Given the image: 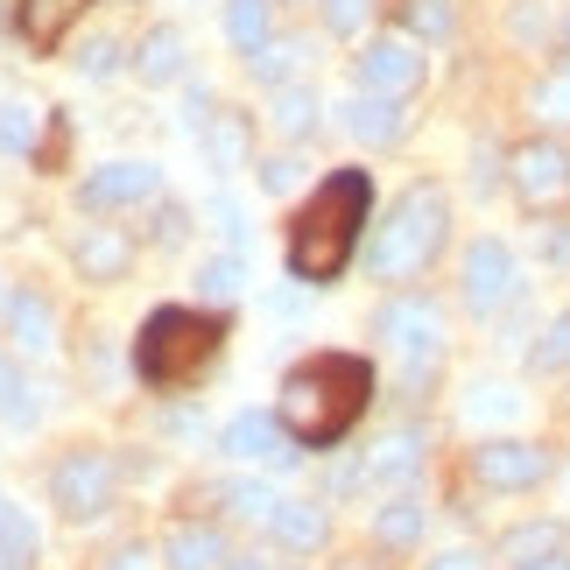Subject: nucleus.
<instances>
[{
    "mask_svg": "<svg viewBox=\"0 0 570 570\" xmlns=\"http://www.w3.org/2000/svg\"><path fill=\"white\" fill-rule=\"evenodd\" d=\"M366 218H374V177L366 169H332L311 190V205L289 218V275L311 282V289L338 282L360 254Z\"/></svg>",
    "mask_w": 570,
    "mask_h": 570,
    "instance_id": "obj_1",
    "label": "nucleus"
},
{
    "mask_svg": "<svg viewBox=\"0 0 570 570\" xmlns=\"http://www.w3.org/2000/svg\"><path fill=\"white\" fill-rule=\"evenodd\" d=\"M374 402V366L360 353H311L282 374V423L303 436V451H332Z\"/></svg>",
    "mask_w": 570,
    "mask_h": 570,
    "instance_id": "obj_2",
    "label": "nucleus"
},
{
    "mask_svg": "<svg viewBox=\"0 0 570 570\" xmlns=\"http://www.w3.org/2000/svg\"><path fill=\"white\" fill-rule=\"evenodd\" d=\"M444 239H451V197L436 184H409L374 226V239H366V275L374 282H415L444 254Z\"/></svg>",
    "mask_w": 570,
    "mask_h": 570,
    "instance_id": "obj_3",
    "label": "nucleus"
},
{
    "mask_svg": "<svg viewBox=\"0 0 570 570\" xmlns=\"http://www.w3.org/2000/svg\"><path fill=\"white\" fill-rule=\"evenodd\" d=\"M218 338H226V324L212 311H190V303H163V311H148L141 338H135V374L148 387H184L197 381L205 366L218 360Z\"/></svg>",
    "mask_w": 570,
    "mask_h": 570,
    "instance_id": "obj_4",
    "label": "nucleus"
},
{
    "mask_svg": "<svg viewBox=\"0 0 570 570\" xmlns=\"http://www.w3.org/2000/svg\"><path fill=\"white\" fill-rule=\"evenodd\" d=\"M374 332L387 338V353L409 366V381H430V366L444 360V311H436L430 296H394V303H381Z\"/></svg>",
    "mask_w": 570,
    "mask_h": 570,
    "instance_id": "obj_5",
    "label": "nucleus"
},
{
    "mask_svg": "<svg viewBox=\"0 0 570 570\" xmlns=\"http://www.w3.org/2000/svg\"><path fill=\"white\" fill-rule=\"evenodd\" d=\"M218 451L233 465H261V472H289L303 458V436L282 423V415H261V409H239L226 430H218Z\"/></svg>",
    "mask_w": 570,
    "mask_h": 570,
    "instance_id": "obj_6",
    "label": "nucleus"
},
{
    "mask_svg": "<svg viewBox=\"0 0 570 570\" xmlns=\"http://www.w3.org/2000/svg\"><path fill=\"white\" fill-rule=\"evenodd\" d=\"M50 500L63 508V521H99L114 508V458L106 451H63L50 472Z\"/></svg>",
    "mask_w": 570,
    "mask_h": 570,
    "instance_id": "obj_7",
    "label": "nucleus"
},
{
    "mask_svg": "<svg viewBox=\"0 0 570 570\" xmlns=\"http://www.w3.org/2000/svg\"><path fill=\"white\" fill-rule=\"evenodd\" d=\"M472 479L487 493H529L550 479V451L529 444V436H487V444L472 451Z\"/></svg>",
    "mask_w": 570,
    "mask_h": 570,
    "instance_id": "obj_8",
    "label": "nucleus"
},
{
    "mask_svg": "<svg viewBox=\"0 0 570 570\" xmlns=\"http://www.w3.org/2000/svg\"><path fill=\"white\" fill-rule=\"evenodd\" d=\"M508 184L529 212H550L570 197V148L563 141H521L508 156Z\"/></svg>",
    "mask_w": 570,
    "mask_h": 570,
    "instance_id": "obj_9",
    "label": "nucleus"
},
{
    "mask_svg": "<svg viewBox=\"0 0 570 570\" xmlns=\"http://www.w3.org/2000/svg\"><path fill=\"white\" fill-rule=\"evenodd\" d=\"M521 296V261L500 247V239H472L465 247V303L472 317H500Z\"/></svg>",
    "mask_w": 570,
    "mask_h": 570,
    "instance_id": "obj_10",
    "label": "nucleus"
},
{
    "mask_svg": "<svg viewBox=\"0 0 570 570\" xmlns=\"http://www.w3.org/2000/svg\"><path fill=\"white\" fill-rule=\"evenodd\" d=\"M353 78H360V92L409 99L415 85H423V50H415V42H402V36H374V42L353 57Z\"/></svg>",
    "mask_w": 570,
    "mask_h": 570,
    "instance_id": "obj_11",
    "label": "nucleus"
},
{
    "mask_svg": "<svg viewBox=\"0 0 570 570\" xmlns=\"http://www.w3.org/2000/svg\"><path fill=\"white\" fill-rule=\"evenodd\" d=\"M156 190H163V169L156 163H99L92 177H85L78 205L85 212H120V205H148Z\"/></svg>",
    "mask_w": 570,
    "mask_h": 570,
    "instance_id": "obj_12",
    "label": "nucleus"
},
{
    "mask_svg": "<svg viewBox=\"0 0 570 570\" xmlns=\"http://www.w3.org/2000/svg\"><path fill=\"white\" fill-rule=\"evenodd\" d=\"M423 430L415 423H402V430H387L381 444H374V458H366V479H374V487H409L415 472H423Z\"/></svg>",
    "mask_w": 570,
    "mask_h": 570,
    "instance_id": "obj_13",
    "label": "nucleus"
},
{
    "mask_svg": "<svg viewBox=\"0 0 570 570\" xmlns=\"http://www.w3.org/2000/svg\"><path fill=\"white\" fill-rule=\"evenodd\" d=\"M345 127H353V141H366V148H394L409 114H402V99H387V92H360L345 106Z\"/></svg>",
    "mask_w": 570,
    "mask_h": 570,
    "instance_id": "obj_14",
    "label": "nucleus"
},
{
    "mask_svg": "<svg viewBox=\"0 0 570 570\" xmlns=\"http://www.w3.org/2000/svg\"><path fill=\"white\" fill-rule=\"evenodd\" d=\"M85 8H92V0H21V42H29L36 57H50Z\"/></svg>",
    "mask_w": 570,
    "mask_h": 570,
    "instance_id": "obj_15",
    "label": "nucleus"
},
{
    "mask_svg": "<svg viewBox=\"0 0 570 570\" xmlns=\"http://www.w3.org/2000/svg\"><path fill=\"white\" fill-rule=\"evenodd\" d=\"M197 141H205V156H212V169H247V156H254V114H218L197 127Z\"/></svg>",
    "mask_w": 570,
    "mask_h": 570,
    "instance_id": "obj_16",
    "label": "nucleus"
},
{
    "mask_svg": "<svg viewBox=\"0 0 570 570\" xmlns=\"http://www.w3.org/2000/svg\"><path fill=\"white\" fill-rule=\"evenodd\" d=\"M268 529H275V542H282V550L311 557V550H324V542H332V514H324L317 500H282Z\"/></svg>",
    "mask_w": 570,
    "mask_h": 570,
    "instance_id": "obj_17",
    "label": "nucleus"
},
{
    "mask_svg": "<svg viewBox=\"0 0 570 570\" xmlns=\"http://www.w3.org/2000/svg\"><path fill=\"white\" fill-rule=\"evenodd\" d=\"M163 557H169V570H226V535L212 521H177Z\"/></svg>",
    "mask_w": 570,
    "mask_h": 570,
    "instance_id": "obj_18",
    "label": "nucleus"
},
{
    "mask_svg": "<svg viewBox=\"0 0 570 570\" xmlns=\"http://www.w3.org/2000/svg\"><path fill=\"white\" fill-rule=\"evenodd\" d=\"M127 268H135V239H127V233L92 226V233L78 239V275L85 282H120Z\"/></svg>",
    "mask_w": 570,
    "mask_h": 570,
    "instance_id": "obj_19",
    "label": "nucleus"
},
{
    "mask_svg": "<svg viewBox=\"0 0 570 570\" xmlns=\"http://www.w3.org/2000/svg\"><path fill=\"white\" fill-rule=\"evenodd\" d=\"M184 57H190L184 29L156 21V29L141 36V50H135V71H141V85H169V78H184Z\"/></svg>",
    "mask_w": 570,
    "mask_h": 570,
    "instance_id": "obj_20",
    "label": "nucleus"
},
{
    "mask_svg": "<svg viewBox=\"0 0 570 570\" xmlns=\"http://www.w3.org/2000/svg\"><path fill=\"white\" fill-rule=\"evenodd\" d=\"M8 332H14V345H21V353H50V345H57V311H50V296H14L8 303Z\"/></svg>",
    "mask_w": 570,
    "mask_h": 570,
    "instance_id": "obj_21",
    "label": "nucleus"
},
{
    "mask_svg": "<svg viewBox=\"0 0 570 570\" xmlns=\"http://www.w3.org/2000/svg\"><path fill=\"white\" fill-rule=\"evenodd\" d=\"M423 500H415V493H394L387 500V508L374 514V542H381V550H409V542H423Z\"/></svg>",
    "mask_w": 570,
    "mask_h": 570,
    "instance_id": "obj_22",
    "label": "nucleus"
},
{
    "mask_svg": "<svg viewBox=\"0 0 570 570\" xmlns=\"http://www.w3.org/2000/svg\"><path fill=\"white\" fill-rule=\"evenodd\" d=\"M563 550V521H521V529L500 535V563H542V557H557Z\"/></svg>",
    "mask_w": 570,
    "mask_h": 570,
    "instance_id": "obj_23",
    "label": "nucleus"
},
{
    "mask_svg": "<svg viewBox=\"0 0 570 570\" xmlns=\"http://www.w3.org/2000/svg\"><path fill=\"white\" fill-rule=\"evenodd\" d=\"M226 42L239 57H254L261 42H275V21H268V0H226Z\"/></svg>",
    "mask_w": 570,
    "mask_h": 570,
    "instance_id": "obj_24",
    "label": "nucleus"
},
{
    "mask_svg": "<svg viewBox=\"0 0 570 570\" xmlns=\"http://www.w3.org/2000/svg\"><path fill=\"white\" fill-rule=\"evenodd\" d=\"M521 415V394L508 381H472L465 387V423L472 430H487V423H514Z\"/></svg>",
    "mask_w": 570,
    "mask_h": 570,
    "instance_id": "obj_25",
    "label": "nucleus"
},
{
    "mask_svg": "<svg viewBox=\"0 0 570 570\" xmlns=\"http://www.w3.org/2000/svg\"><path fill=\"white\" fill-rule=\"evenodd\" d=\"M212 500H218V508H226L233 521H275V508H282V500L261 487V479H226V487H218Z\"/></svg>",
    "mask_w": 570,
    "mask_h": 570,
    "instance_id": "obj_26",
    "label": "nucleus"
},
{
    "mask_svg": "<svg viewBox=\"0 0 570 570\" xmlns=\"http://www.w3.org/2000/svg\"><path fill=\"white\" fill-rule=\"evenodd\" d=\"M42 550V535H36V521L21 514V508H0V570H29Z\"/></svg>",
    "mask_w": 570,
    "mask_h": 570,
    "instance_id": "obj_27",
    "label": "nucleus"
},
{
    "mask_svg": "<svg viewBox=\"0 0 570 570\" xmlns=\"http://www.w3.org/2000/svg\"><path fill=\"white\" fill-rule=\"evenodd\" d=\"M296 63H303V42L275 36V42H261L247 57V71H254V85H296Z\"/></svg>",
    "mask_w": 570,
    "mask_h": 570,
    "instance_id": "obj_28",
    "label": "nucleus"
},
{
    "mask_svg": "<svg viewBox=\"0 0 570 570\" xmlns=\"http://www.w3.org/2000/svg\"><path fill=\"white\" fill-rule=\"evenodd\" d=\"M275 127L289 141H303L317 127V92H311V85H275Z\"/></svg>",
    "mask_w": 570,
    "mask_h": 570,
    "instance_id": "obj_29",
    "label": "nucleus"
},
{
    "mask_svg": "<svg viewBox=\"0 0 570 570\" xmlns=\"http://www.w3.org/2000/svg\"><path fill=\"white\" fill-rule=\"evenodd\" d=\"M36 415H42V402H36V387L21 381V366H14V360H0V423L29 430Z\"/></svg>",
    "mask_w": 570,
    "mask_h": 570,
    "instance_id": "obj_30",
    "label": "nucleus"
},
{
    "mask_svg": "<svg viewBox=\"0 0 570 570\" xmlns=\"http://www.w3.org/2000/svg\"><path fill=\"white\" fill-rule=\"evenodd\" d=\"M239 289H247V268H239V254H212L205 268H197V296H205V303H233Z\"/></svg>",
    "mask_w": 570,
    "mask_h": 570,
    "instance_id": "obj_31",
    "label": "nucleus"
},
{
    "mask_svg": "<svg viewBox=\"0 0 570 570\" xmlns=\"http://www.w3.org/2000/svg\"><path fill=\"white\" fill-rule=\"evenodd\" d=\"M42 114L36 106H0V156H36Z\"/></svg>",
    "mask_w": 570,
    "mask_h": 570,
    "instance_id": "obj_32",
    "label": "nucleus"
},
{
    "mask_svg": "<svg viewBox=\"0 0 570 570\" xmlns=\"http://www.w3.org/2000/svg\"><path fill=\"white\" fill-rule=\"evenodd\" d=\"M529 366H535V374H563V366H570V311L542 324V338H535Z\"/></svg>",
    "mask_w": 570,
    "mask_h": 570,
    "instance_id": "obj_33",
    "label": "nucleus"
},
{
    "mask_svg": "<svg viewBox=\"0 0 570 570\" xmlns=\"http://www.w3.org/2000/svg\"><path fill=\"white\" fill-rule=\"evenodd\" d=\"M402 29L423 36V42H444L451 36V0H402Z\"/></svg>",
    "mask_w": 570,
    "mask_h": 570,
    "instance_id": "obj_34",
    "label": "nucleus"
},
{
    "mask_svg": "<svg viewBox=\"0 0 570 570\" xmlns=\"http://www.w3.org/2000/svg\"><path fill=\"white\" fill-rule=\"evenodd\" d=\"M529 106H535V120L570 127V63H557V71L535 85V99H529Z\"/></svg>",
    "mask_w": 570,
    "mask_h": 570,
    "instance_id": "obj_35",
    "label": "nucleus"
},
{
    "mask_svg": "<svg viewBox=\"0 0 570 570\" xmlns=\"http://www.w3.org/2000/svg\"><path fill=\"white\" fill-rule=\"evenodd\" d=\"M374 21V0H324V29L332 36H360Z\"/></svg>",
    "mask_w": 570,
    "mask_h": 570,
    "instance_id": "obj_36",
    "label": "nucleus"
},
{
    "mask_svg": "<svg viewBox=\"0 0 570 570\" xmlns=\"http://www.w3.org/2000/svg\"><path fill=\"white\" fill-rule=\"evenodd\" d=\"M78 71H85V78H114V71H120V42H114V36H92V42L78 50Z\"/></svg>",
    "mask_w": 570,
    "mask_h": 570,
    "instance_id": "obj_37",
    "label": "nucleus"
},
{
    "mask_svg": "<svg viewBox=\"0 0 570 570\" xmlns=\"http://www.w3.org/2000/svg\"><path fill=\"white\" fill-rule=\"evenodd\" d=\"M296 184H303V163H296V156H268V163H261V190L289 197Z\"/></svg>",
    "mask_w": 570,
    "mask_h": 570,
    "instance_id": "obj_38",
    "label": "nucleus"
},
{
    "mask_svg": "<svg viewBox=\"0 0 570 570\" xmlns=\"http://www.w3.org/2000/svg\"><path fill=\"white\" fill-rule=\"evenodd\" d=\"M212 218H218V233H226L233 239V247H247V218H239V205H233V197H212V205H205Z\"/></svg>",
    "mask_w": 570,
    "mask_h": 570,
    "instance_id": "obj_39",
    "label": "nucleus"
},
{
    "mask_svg": "<svg viewBox=\"0 0 570 570\" xmlns=\"http://www.w3.org/2000/svg\"><path fill=\"white\" fill-rule=\"evenodd\" d=\"M184 226H190V212H184V205H163V212H156V247H177Z\"/></svg>",
    "mask_w": 570,
    "mask_h": 570,
    "instance_id": "obj_40",
    "label": "nucleus"
},
{
    "mask_svg": "<svg viewBox=\"0 0 570 570\" xmlns=\"http://www.w3.org/2000/svg\"><path fill=\"white\" fill-rule=\"evenodd\" d=\"M493 184H500V156H493V148H479V156H472V190L487 197Z\"/></svg>",
    "mask_w": 570,
    "mask_h": 570,
    "instance_id": "obj_41",
    "label": "nucleus"
},
{
    "mask_svg": "<svg viewBox=\"0 0 570 570\" xmlns=\"http://www.w3.org/2000/svg\"><path fill=\"white\" fill-rule=\"evenodd\" d=\"M106 570H148V557H141V542H127V550H114V557H106Z\"/></svg>",
    "mask_w": 570,
    "mask_h": 570,
    "instance_id": "obj_42",
    "label": "nucleus"
},
{
    "mask_svg": "<svg viewBox=\"0 0 570 570\" xmlns=\"http://www.w3.org/2000/svg\"><path fill=\"white\" fill-rule=\"evenodd\" d=\"M430 570H487V563H479V557H472V550H444V557H436V563H430Z\"/></svg>",
    "mask_w": 570,
    "mask_h": 570,
    "instance_id": "obj_43",
    "label": "nucleus"
},
{
    "mask_svg": "<svg viewBox=\"0 0 570 570\" xmlns=\"http://www.w3.org/2000/svg\"><path fill=\"white\" fill-rule=\"evenodd\" d=\"M542 254H550V261H557V254H570V233H563V226H550V233H542Z\"/></svg>",
    "mask_w": 570,
    "mask_h": 570,
    "instance_id": "obj_44",
    "label": "nucleus"
},
{
    "mask_svg": "<svg viewBox=\"0 0 570 570\" xmlns=\"http://www.w3.org/2000/svg\"><path fill=\"white\" fill-rule=\"evenodd\" d=\"M521 570H570V557L557 550V557H542V563H521Z\"/></svg>",
    "mask_w": 570,
    "mask_h": 570,
    "instance_id": "obj_45",
    "label": "nucleus"
},
{
    "mask_svg": "<svg viewBox=\"0 0 570 570\" xmlns=\"http://www.w3.org/2000/svg\"><path fill=\"white\" fill-rule=\"evenodd\" d=\"M226 570H261V563L254 557H226Z\"/></svg>",
    "mask_w": 570,
    "mask_h": 570,
    "instance_id": "obj_46",
    "label": "nucleus"
},
{
    "mask_svg": "<svg viewBox=\"0 0 570 570\" xmlns=\"http://www.w3.org/2000/svg\"><path fill=\"white\" fill-rule=\"evenodd\" d=\"M563 50H570V21H563Z\"/></svg>",
    "mask_w": 570,
    "mask_h": 570,
    "instance_id": "obj_47",
    "label": "nucleus"
},
{
    "mask_svg": "<svg viewBox=\"0 0 570 570\" xmlns=\"http://www.w3.org/2000/svg\"><path fill=\"white\" fill-rule=\"evenodd\" d=\"M0 508H8V500H0Z\"/></svg>",
    "mask_w": 570,
    "mask_h": 570,
    "instance_id": "obj_48",
    "label": "nucleus"
}]
</instances>
